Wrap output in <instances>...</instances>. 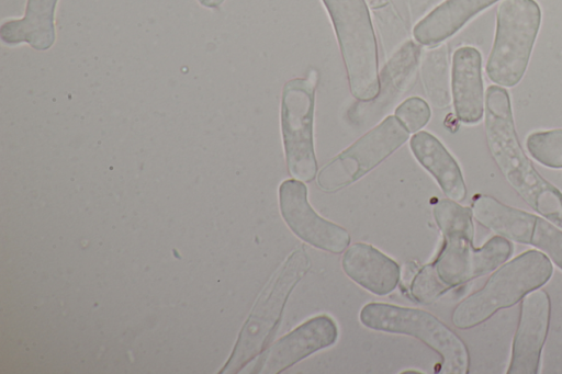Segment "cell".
<instances>
[{"mask_svg":"<svg viewBox=\"0 0 562 374\" xmlns=\"http://www.w3.org/2000/svg\"><path fill=\"white\" fill-rule=\"evenodd\" d=\"M57 0H27L25 14L11 20L0 29L1 39L10 45L25 42L33 48L45 50L55 41L54 13Z\"/></svg>","mask_w":562,"mask_h":374,"instance_id":"19","label":"cell"},{"mask_svg":"<svg viewBox=\"0 0 562 374\" xmlns=\"http://www.w3.org/2000/svg\"><path fill=\"white\" fill-rule=\"evenodd\" d=\"M452 99L456 115L464 124L480 122L485 112L482 57L472 46L458 48L452 58Z\"/></svg>","mask_w":562,"mask_h":374,"instance_id":"14","label":"cell"},{"mask_svg":"<svg viewBox=\"0 0 562 374\" xmlns=\"http://www.w3.org/2000/svg\"><path fill=\"white\" fill-rule=\"evenodd\" d=\"M541 21L535 0H503L496 13L495 39L486 73L503 87L517 84L529 63Z\"/></svg>","mask_w":562,"mask_h":374,"instance_id":"7","label":"cell"},{"mask_svg":"<svg viewBox=\"0 0 562 374\" xmlns=\"http://www.w3.org/2000/svg\"><path fill=\"white\" fill-rule=\"evenodd\" d=\"M338 338L336 322L317 315L272 343L260 356L254 373L278 374L308 355L333 345Z\"/></svg>","mask_w":562,"mask_h":374,"instance_id":"12","label":"cell"},{"mask_svg":"<svg viewBox=\"0 0 562 374\" xmlns=\"http://www.w3.org/2000/svg\"><path fill=\"white\" fill-rule=\"evenodd\" d=\"M331 19L344 58L351 94L374 99L380 89L378 47L364 0H323Z\"/></svg>","mask_w":562,"mask_h":374,"instance_id":"4","label":"cell"},{"mask_svg":"<svg viewBox=\"0 0 562 374\" xmlns=\"http://www.w3.org/2000/svg\"><path fill=\"white\" fill-rule=\"evenodd\" d=\"M413 155L438 182L452 201L462 202L467 188L461 169L438 138L428 132H418L409 140Z\"/></svg>","mask_w":562,"mask_h":374,"instance_id":"17","label":"cell"},{"mask_svg":"<svg viewBox=\"0 0 562 374\" xmlns=\"http://www.w3.org/2000/svg\"><path fill=\"white\" fill-rule=\"evenodd\" d=\"M341 267L347 276L378 296L393 292L401 279L400 265L390 257L364 242L344 252Z\"/></svg>","mask_w":562,"mask_h":374,"instance_id":"15","label":"cell"},{"mask_svg":"<svg viewBox=\"0 0 562 374\" xmlns=\"http://www.w3.org/2000/svg\"><path fill=\"white\" fill-rule=\"evenodd\" d=\"M372 9H379L385 7L390 0H367Z\"/></svg>","mask_w":562,"mask_h":374,"instance_id":"25","label":"cell"},{"mask_svg":"<svg viewBox=\"0 0 562 374\" xmlns=\"http://www.w3.org/2000/svg\"><path fill=\"white\" fill-rule=\"evenodd\" d=\"M496 1L498 0H446L415 25L414 37L423 45H437Z\"/></svg>","mask_w":562,"mask_h":374,"instance_id":"18","label":"cell"},{"mask_svg":"<svg viewBox=\"0 0 562 374\" xmlns=\"http://www.w3.org/2000/svg\"><path fill=\"white\" fill-rule=\"evenodd\" d=\"M484 113L487 146L504 178L531 208L562 228V193L540 175L524 152L504 88H487Z\"/></svg>","mask_w":562,"mask_h":374,"instance_id":"1","label":"cell"},{"mask_svg":"<svg viewBox=\"0 0 562 374\" xmlns=\"http://www.w3.org/2000/svg\"><path fill=\"white\" fill-rule=\"evenodd\" d=\"M314 86L303 78L289 80L282 90L281 132L286 167L293 179L311 182L317 173L314 152Z\"/></svg>","mask_w":562,"mask_h":374,"instance_id":"9","label":"cell"},{"mask_svg":"<svg viewBox=\"0 0 562 374\" xmlns=\"http://www.w3.org/2000/svg\"><path fill=\"white\" fill-rule=\"evenodd\" d=\"M552 275L547 254L528 250L502 265L484 286L457 305L452 324L459 329L473 328L501 309L512 307L528 293L546 284Z\"/></svg>","mask_w":562,"mask_h":374,"instance_id":"3","label":"cell"},{"mask_svg":"<svg viewBox=\"0 0 562 374\" xmlns=\"http://www.w3.org/2000/svg\"><path fill=\"white\" fill-rule=\"evenodd\" d=\"M422 78L425 92L434 105L439 109L450 103L449 57L447 45L428 52L422 65Z\"/></svg>","mask_w":562,"mask_h":374,"instance_id":"20","label":"cell"},{"mask_svg":"<svg viewBox=\"0 0 562 374\" xmlns=\"http://www.w3.org/2000/svg\"><path fill=\"white\" fill-rule=\"evenodd\" d=\"M527 148L541 165L562 168V129L536 132L528 136Z\"/></svg>","mask_w":562,"mask_h":374,"instance_id":"21","label":"cell"},{"mask_svg":"<svg viewBox=\"0 0 562 374\" xmlns=\"http://www.w3.org/2000/svg\"><path fill=\"white\" fill-rule=\"evenodd\" d=\"M312 263L304 247L292 251L260 293L240 332L231 359V369L239 370L266 348L282 317L288 298Z\"/></svg>","mask_w":562,"mask_h":374,"instance_id":"6","label":"cell"},{"mask_svg":"<svg viewBox=\"0 0 562 374\" xmlns=\"http://www.w3.org/2000/svg\"><path fill=\"white\" fill-rule=\"evenodd\" d=\"M224 0H199V2L206 8H217Z\"/></svg>","mask_w":562,"mask_h":374,"instance_id":"24","label":"cell"},{"mask_svg":"<svg viewBox=\"0 0 562 374\" xmlns=\"http://www.w3.org/2000/svg\"><path fill=\"white\" fill-rule=\"evenodd\" d=\"M550 314V297L546 291L535 290L521 299L507 373H538L540 355L549 329Z\"/></svg>","mask_w":562,"mask_h":374,"instance_id":"13","label":"cell"},{"mask_svg":"<svg viewBox=\"0 0 562 374\" xmlns=\"http://www.w3.org/2000/svg\"><path fill=\"white\" fill-rule=\"evenodd\" d=\"M359 319L367 328L420 340L440 355V373L469 372L470 356L462 339L426 310L374 302L361 308Z\"/></svg>","mask_w":562,"mask_h":374,"instance_id":"5","label":"cell"},{"mask_svg":"<svg viewBox=\"0 0 562 374\" xmlns=\"http://www.w3.org/2000/svg\"><path fill=\"white\" fill-rule=\"evenodd\" d=\"M479 220L508 240L541 249L562 270V230L547 219L488 197L480 208Z\"/></svg>","mask_w":562,"mask_h":374,"instance_id":"10","label":"cell"},{"mask_svg":"<svg viewBox=\"0 0 562 374\" xmlns=\"http://www.w3.org/2000/svg\"><path fill=\"white\" fill-rule=\"evenodd\" d=\"M420 57V46L413 41L405 42L385 64L380 81L378 95L364 101L366 104L353 106L349 115L353 118H366L368 113H380L392 103L405 89L413 77Z\"/></svg>","mask_w":562,"mask_h":374,"instance_id":"16","label":"cell"},{"mask_svg":"<svg viewBox=\"0 0 562 374\" xmlns=\"http://www.w3.org/2000/svg\"><path fill=\"white\" fill-rule=\"evenodd\" d=\"M408 133L395 116L385 117L319 170L318 186L335 192L352 184L400 148Z\"/></svg>","mask_w":562,"mask_h":374,"instance_id":"8","label":"cell"},{"mask_svg":"<svg viewBox=\"0 0 562 374\" xmlns=\"http://www.w3.org/2000/svg\"><path fill=\"white\" fill-rule=\"evenodd\" d=\"M432 213L443 243L431 265L447 291L492 272L510 257L513 245L499 235L474 247L471 208L449 199L438 201Z\"/></svg>","mask_w":562,"mask_h":374,"instance_id":"2","label":"cell"},{"mask_svg":"<svg viewBox=\"0 0 562 374\" xmlns=\"http://www.w3.org/2000/svg\"><path fill=\"white\" fill-rule=\"evenodd\" d=\"M279 206L288 227L306 243L335 254L344 252L349 246V233L313 209L302 181L288 179L280 184Z\"/></svg>","mask_w":562,"mask_h":374,"instance_id":"11","label":"cell"},{"mask_svg":"<svg viewBox=\"0 0 562 374\" xmlns=\"http://www.w3.org/2000/svg\"><path fill=\"white\" fill-rule=\"evenodd\" d=\"M431 112L425 100L418 97H412L403 101L395 110V117L409 132H417L424 127Z\"/></svg>","mask_w":562,"mask_h":374,"instance_id":"23","label":"cell"},{"mask_svg":"<svg viewBox=\"0 0 562 374\" xmlns=\"http://www.w3.org/2000/svg\"><path fill=\"white\" fill-rule=\"evenodd\" d=\"M447 290L438 280L431 263L426 264L414 275L409 294L418 303L430 304L438 299Z\"/></svg>","mask_w":562,"mask_h":374,"instance_id":"22","label":"cell"}]
</instances>
